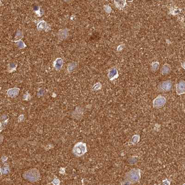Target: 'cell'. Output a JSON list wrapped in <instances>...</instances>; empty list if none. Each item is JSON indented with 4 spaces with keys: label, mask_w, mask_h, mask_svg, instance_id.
Segmentation results:
<instances>
[{
    "label": "cell",
    "mask_w": 185,
    "mask_h": 185,
    "mask_svg": "<svg viewBox=\"0 0 185 185\" xmlns=\"http://www.w3.org/2000/svg\"><path fill=\"white\" fill-rule=\"evenodd\" d=\"M141 177V175L140 169L134 168L127 173L125 175V180L130 181L131 184H133L139 181Z\"/></svg>",
    "instance_id": "obj_1"
},
{
    "label": "cell",
    "mask_w": 185,
    "mask_h": 185,
    "mask_svg": "<svg viewBox=\"0 0 185 185\" xmlns=\"http://www.w3.org/2000/svg\"><path fill=\"white\" fill-rule=\"evenodd\" d=\"M23 177L30 182H35L40 179V174L37 169L33 168L26 172L23 174Z\"/></svg>",
    "instance_id": "obj_2"
},
{
    "label": "cell",
    "mask_w": 185,
    "mask_h": 185,
    "mask_svg": "<svg viewBox=\"0 0 185 185\" xmlns=\"http://www.w3.org/2000/svg\"><path fill=\"white\" fill-rule=\"evenodd\" d=\"M87 152V147L86 143L80 142L75 145L73 152L77 156H81Z\"/></svg>",
    "instance_id": "obj_3"
},
{
    "label": "cell",
    "mask_w": 185,
    "mask_h": 185,
    "mask_svg": "<svg viewBox=\"0 0 185 185\" xmlns=\"http://www.w3.org/2000/svg\"><path fill=\"white\" fill-rule=\"evenodd\" d=\"M167 102L166 98L162 96H158L153 101V105L155 108H160L163 107Z\"/></svg>",
    "instance_id": "obj_4"
},
{
    "label": "cell",
    "mask_w": 185,
    "mask_h": 185,
    "mask_svg": "<svg viewBox=\"0 0 185 185\" xmlns=\"http://www.w3.org/2000/svg\"><path fill=\"white\" fill-rule=\"evenodd\" d=\"M172 83L170 80H166L161 82L158 85V90L163 92H168L171 90Z\"/></svg>",
    "instance_id": "obj_5"
},
{
    "label": "cell",
    "mask_w": 185,
    "mask_h": 185,
    "mask_svg": "<svg viewBox=\"0 0 185 185\" xmlns=\"http://www.w3.org/2000/svg\"><path fill=\"white\" fill-rule=\"evenodd\" d=\"M176 93L178 95L184 94L185 92V82L184 80H181L176 85Z\"/></svg>",
    "instance_id": "obj_6"
},
{
    "label": "cell",
    "mask_w": 185,
    "mask_h": 185,
    "mask_svg": "<svg viewBox=\"0 0 185 185\" xmlns=\"http://www.w3.org/2000/svg\"><path fill=\"white\" fill-rule=\"evenodd\" d=\"M107 76L109 79L110 81H113L115 79L119 77V74L117 68H113L109 70Z\"/></svg>",
    "instance_id": "obj_7"
},
{
    "label": "cell",
    "mask_w": 185,
    "mask_h": 185,
    "mask_svg": "<svg viewBox=\"0 0 185 185\" xmlns=\"http://www.w3.org/2000/svg\"><path fill=\"white\" fill-rule=\"evenodd\" d=\"M171 71V67L170 65L168 64H165L163 65L161 69V73L162 74L166 75L168 74Z\"/></svg>",
    "instance_id": "obj_8"
},
{
    "label": "cell",
    "mask_w": 185,
    "mask_h": 185,
    "mask_svg": "<svg viewBox=\"0 0 185 185\" xmlns=\"http://www.w3.org/2000/svg\"><path fill=\"white\" fill-rule=\"evenodd\" d=\"M19 90L20 89L17 88H12L8 90L7 92V94L10 97L14 98V97H16L18 95Z\"/></svg>",
    "instance_id": "obj_9"
},
{
    "label": "cell",
    "mask_w": 185,
    "mask_h": 185,
    "mask_svg": "<svg viewBox=\"0 0 185 185\" xmlns=\"http://www.w3.org/2000/svg\"><path fill=\"white\" fill-rule=\"evenodd\" d=\"M114 3L116 7L118 9H122L125 7L126 5V0H114Z\"/></svg>",
    "instance_id": "obj_10"
},
{
    "label": "cell",
    "mask_w": 185,
    "mask_h": 185,
    "mask_svg": "<svg viewBox=\"0 0 185 185\" xmlns=\"http://www.w3.org/2000/svg\"><path fill=\"white\" fill-rule=\"evenodd\" d=\"M63 65V60L61 59H57L54 62V66L57 70L60 69Z\"/></svg>",
    "instance_id": "obj_11"
},
{
    "label": "cell",
    "mask_w": 185,
    "mask_h": 185,
    "mask_svg": "<svg viewBox=\"0 0 185 185\" xmlns=\"http://www.w3.org/2000/svg\"><path fill=\"white\" fill-rule=\"evenodd\" d=\"M160 63L157 61H154L153 62L151 66V70L152 72H156L160 68Z\"/></svg>",
    "instance_id": "obj_12"
},
{
    "label": "cell",
    "mask_w": 185,
    "mask_h": 185,
    "mask_svg": "<svg viewBox=\"0 0 185 185\" xmlns=\"http://www.w3.org/2000/svg\"><path fill=\"white\" fill-rule=\"evenodd\" d=\"M140 141V136L138 135H135L132 136L131 138V142L133 144H136Z\"/></svg>",
    "instance_id": "obj_13"
},
{
    "label": "cell",
    "mask_w": 185,
    "mask_h": 185,
    "mask_svg": "<svg viewBox=\"0 0 185 185\" xmlns=\"http://www.w3.org/2000/svg\"><path fill=\"white\" fill-rule=\"evenodd\" d=\"M102 86L100 82L97 83L96 84H95L94 86L92 87V90L96 91V90H99L102 88Z\"/></svg>",
    "instance_id": "obj_14"
},
{
    "label": "cell",
    "mask_w": 185,
    "mask_h": 185,
    "mask_svg": "<svg viewBox=\"0 0 185 185\" xmlns=\"http://www.w3.org/2000/svg\"><path fill=\"white\" fill-rule=\"evenodd\" d=\"M104 10L107 13H110L111 12V11H112V9L111 8V7L107 5H105L104 6Z\"/></svg>",
    "instance_id": "obj_15"
},
{
    "label": "cell",
    "mask_w": 185,
    "mask_h": 185,
    "mask_svg": "<svg viewBox=\"0 0 185 185\" xmlns=\"http://www.w3.org/2000/svg\"><path fill=\"white\" fill-rule=\"evenodd\" d=\"M38 27L39 29H44L45 27V22H44V21L41 22L40 23H39L38 24Z\"/></svg>",
    "instance_id": "obj_16"
},
{
    "label": "cell",
    "mask_w": 185,
    "mask_h": 185,
    "mask_svg": "<svg viewBox=\"0 0 185 185\" xmlns=\"http://www.w3.org/2000/svg\"><path fill=\"white\" fill-rule=\"evenodd\" d=\"M1 171L3 174H8L9 172V168L8 167H3V168L1 169Z\"/></svg>",
    "instance_id": "obj_17"
},
{
    "label": "cell",
    "mask_w": 185,
    "mask_h": 185,
    "mask_svg": "<svg viewBox=\"0 0 185 185\" xmlns=\"http://www.w3.org/2000/svg\"><path fill=\"white\" fill-rule=\"evenodd\" d=\"M17 44H20V45H18V46L20 47V48H23L24 46L25 47L26 45H25V44L23 43V42L22 41H17Z\"/></svg>",
    "instance_id": "obj_18"
},
{
    "label": "cell",
    "mask_w": 185,
    "mask_h": 185,
    "mask_svg": "<svg viewBox=\"0 0 185 185\" xmlns=\"http://www.w3.org/2000/svg\"><path fill=\"white\" fill-rule=\"evenodd\" d=\"M52 183L54 185H59L60 183V181L58 179H55L52 181Z\"/></svg>",
    "instance_id": "obj_19"
},
{
    "label": "cell",
    "mask_w": 185,
    "mask_h": 185,
    "mask_svg": "<svg viewBox=\"0 0 185 185\" xmlns=\"http://www.w3.org/2000/svg\"><path fill=\"white\" fill-rule=\"evenodd\" d=\"M131 184H132L130 181L126 180H125L124 181H122L121 182V185H131Z\"/></svg>",
    "instance_id": "obj_20"
},
{
    "label": "cell",
    "mask_w": 185,
    "mask_h": 185,
    "mask_svg": "<svg viewBox=\"0 0 185 185\" xmlns=\"http://www.w3.org/2000/svg\"><path fill=\"white\" fill-rule=\"evenodd\" d=\"M170 185V182L167 179H166L165 180L163 181L162 185Z\"/></svg>",
    "instance_id": "obj_21"
},
{
    "label": "cell",
    "mask_w": 185,
    "mask_h": 185,
    "mask_svg": "<svg viewBox=\"0 0 185 185\" xmlns=\"http://www.w3.org/2000/svg\"><path fill=\"white\" fill-rule=\"evenodd\" d=\"M123 48V45H119L118 47V51H120L122 50Z\"/></svg>",
    "instance_id": "obj_22"
},
{
    "label": "cell",
    "mask_w": 185,
    "mask_h": 185,
    "mask_svg": "<svg viewBox=\"0 0 185 185\" xmlns=\"http://www.w3.org/2000/svg\"><path fill=\"white\" fill-rule=\"evenodd\" d=\"M23 119H24V116H23V115H21V116L18 118V120H19V121H22Z\"/></svg>",
    "instance_id": "obj_23"
},
{
    "label": "cell",
    "mask_w": 185,
    "mask_h": 185,
    "mask_svg": "<svg viewBox=\"0 0 185 185\" xmlns=\"http://www.w3.org/2000/svg\"><path fill=\"white\" fill-rule=\"evenodd\" d=\"M44 94V91L43 90H41L39 93H38V95L39 96H41V95H43Z\"/></svg>",
    "instance_id": "obj_24"
}]
</instances>
